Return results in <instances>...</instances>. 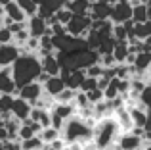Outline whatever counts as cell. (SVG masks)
Segmentation results:
<instances>
[{
	"instance_id": "6da1fadb",
	"label": "cell",
	"mask_w": 151,
	"mask_h": 150,
	"mask_svg": "<svg viewBox=\"0 0 151 150\" xmlns=\"http://www.w3.org/2000/svg\"><path fill=\"white\" fill-rule=\"evenodd\" d=\"M40 58L33 52H19V56L12 64V77H14L15 87H23L27 83L35 81L40 73Z\"/></svg>"
},
{
	"instance_id": "7a4b0ae2",
	"label": "cell",
	"mask_w": 151,
	"mask_h": 150,
	"mask_svg": "<svg viewBox=\"0 0 151 150\" xmlns=\"http://www.w3.org/2000/svg\"><path fill=\"white\" fill-rule=\"evenodd\" d=\"M92 117H82L78 114L71 116L69 119L63 121L61 129H59V137L65 143H86L92 139Z\"/></svg>"
},
{
	"instance_id": "3957f363",
	"label": "cell",
	"mask_w": 151,
	"mask_h": 150,
	"mask_svg": "<svg viewBox=\"0 0 151 150\" xmlns=\"http://www.w3.org/2000/svg\"><path fill=\"white\" fill-rule=\"evenodd\" d=\"M121 133L122 131L117 125V121L113 119V116L101 117V119L94 121L92 125V141L98 150H107L109 146H113Z\"/></svg>"
},
{
	"instance_id": "277c9868",
	"label": "cell",
	"mask_w": 151,
	"mask_h": 150,
	"mask_svg": "<svg viewBox=\"0 0 151 150\" xmlns=\"http://www.w3.org/2000/svg\"><path fill=\"white\" fill-rule=\"evenodd\" d=\"M90 21H92L90 15H77V14H73L71 19L65 23V33L73 35V37L84 39L86 33H88V29H90Z\"/></svg>"
},
{
	"instance_id": "5b68a950",
	"label": "cell",
	"mask_w": 151,
	"mask_h": 150,
	"mask_svg": "<svg viewBox=\"0 0 151 150\" xmlns=\"http://www.w3.org/2000/svg\"><path fill=\"white\" fill-rule=\"evenodd\" d=\"M132 17V4L130 2H115L111 4V14H109V21L111 23H124L126 19Z\"/></svg>"
},
{
	"instance_id": "8992f818",
	"label": "cell",
	"mask_w": 151,
	"mask_h": 150,
	"mask_svg": "<svg viewBox=\"0 0 151 150\" xmlns=\"http://www.w3.org/2000/svg\"><path fill=\"white\" fill-rule=\"evenodd\" d=\"M15 96H19V98H23V100H27L29 104H33L35 100H38V98L42 96V85L37 83V81H31V83H27V85L19 87Z\"/></svg>"
},
{
	"instance_id": "52a82bcc",
	"label": "cell",
	"mask_w": 151,
	"mask_h": 150,
	"mask_svg": "<svg viewBox=\"0 0 151 150\" xmlns=\"http://www.w3.org/2000/svg\"><path fill=\"white\" fill-rule=\"evenodd\" d=\"M25 27H27V33L31 35V37H42V35L46 33V19H42L40 15H29V17L25 19Z\"/></svg>"
},
{
	"instance_id": "ba28073f",
	"label": "cell",
	"mask_w": 151,
	"mask_h": 150,
	"mask_svg": "<svg viewBox=\"0 0 151 150\" xmlns=\"http://www.w3.org/2000/svg\"><path fill=\"white\" fill-rule=\"evenodd\" d=\"M109 14H111L109 2H105V0H92L90 2V10H88L90 19H109Z\"/></svg>"
},
{
	"instance_id": "9c48e42d",
	"label": "cell",
	"mask_w": 151,
	"mask_h": 150,
	"mask_svg": "<svg viewBox=\"0 0 151 150\" xmlns=\"http://www.w3.org/2000/svg\"><path fill=\"white\" fill-rule=\"evenodd\" d=\"M63 6H65V0H42L37 6V15H40L42 19H48Z\"/></svg>"
},
{
	"instance_id": "30bf717a",
	"label": "cell",
	"mask_w": 151,
	"mask_h": 150,
	"mask_svg": "<svg viewBox=\"0 0 151 150\" xmlns=\"http://www.w3.org/2000/svg\"><path fill=\"white\" fill-rule=\"evenodd\" d=\"M0 92H8V94H14V96L17 92V87H15L14 77H12V66L0 68Z\"/></svg>"
},
{
	"instance_id": "8fae6325",
	"label": "cell",
	"mask_w": 151,
	"mask_h": 150,
	"mask_svg": "<svg viewBox=\"0 0 151 150\" xmlns=\"http://www.w3.org/2000/svg\"><path fill=\"white\" fill-rule=\"evenodd\" d=\"M115 144L121 150H136L142 144V139L138 135H134V133H130V131H122L121 135L117 137V143Z\"/></svg>"
},
{
	"instance_id": "7c38bea8",
	"label": "cell",
	"mask_w": 151,
	"mask_h": 150,
	"mask_svg": "<svg viewBox=\"0 0 151 150\" xmlns=\"http://www.w3.org/2000/svg\"><path fill=\"white\" fill-rule=\"evenodd\" d=\"M19 46H15L14 42H8V44H0V68L4 66H12L14 60L19 56Z\"/></svg>"
},
{
	"instance_id": "4fadbf2b",
	"label": "cell",
	"mask_w": 151,
	"mask_h": 150,
	"mask_svg": "<svg viewBox=\"0 0 151 150\" xmlns=\"http://www.w3.org/2000/svg\"><path fill=\"white\" fill-rule=\"evenodd\" d=\"M12 116L17 117L19 121H23L25 117H29V112H31V104L27 100H23V98L19 96H14V102H12Z\"/></svg>"
},
{
	"instance_id": "5bb4252c",
	"label": "cell",
	"mask_w": 151,
	"mask_h": 150,
	"mask_svg": "<svg viewBox=\"0 0 151 150\" xmlns=\"http://www.w3.org/2000/svg\"><path fill=\"white\" fill-rule=\"evenodd\" d=\"M151 17V10H149V0L147 2H138L132 4V21L134 23H142V21H147Z\"/></svg>"
},
{
	"instance_id": "9a60e30c",
	"label": "cell",
	"mask_w": 151,
	"mask_h": 150,
	"mask_svg": "<svg viewBox=\"0 0 151 150\" xmlns=\"http://www.w3.org/2000/svg\"><path fill=\"white\" fill-rule=\"evenodd\" d=\"M63 87H65V83H63V79L59 77V75H50V77L42 83V90H44L46 94H50V96H55Z\"/></svg>"
},
{
	"instance_id": "2e32d148",
	"label": "cell",
	"mask_w": 151,
	"mask_h": 150,
	"mask_svg": "<svg viewBox=\"0 0 151 150\" xmlns=\"http://www.w3.org/2000/svg\"><path fill=\"white\" fill-rule=\"evenodd\" d=\"M113 119L117 121V125L121 127V131H130L132 129V119H130V112L122 106L113 112Z\"/></svg>"
},
{
	"instance_id": "e0dca14e",
	"label": "cell",
	"mask_w": 151,
	"mask_h": 150,
	"mask_svg": "<svg viewBox=\"0 0 151 150\" xmlns=\"http://www.w3.org/2000/svg\"><path fill=\"white\" fill-rule=\"evenodd\" d=\"M2 10H4V15H6V17H10L12 21H25V19H27L25 12H23L21 8L15 4V0H12V2L4 4Z\"/></svg>"
},
{
	"instance_id": "ac0fdd59",
	"label": "cell",
	"mask_w": 151,
	"mask_h": 150,
	"mask_svg": "<svg viewBox=\"0 0 151 150\" xmlns=\"http://www.w3.org/2000/svg\"><path fill=\"white\" fill-rule=\"evenodd\" d=\"M40 68L48 75H59V62L54 52L46 54V56H40Z\"/></svg>"
},
{
	"instance_id": "d6986e66",
	"label": "cell",
	"mask_w": 151,
	"mask_h": 150,
	"mask_svg": "<svg viewBox=\"0 0 151 150\" xmlns=\"http://www.w3.org/2000/svg\"><path fill=\"white\" fill-rule=\"evenodd\" d=\"M65 8H69L71 14H77V15H88L90 2H88V0H65Z\"/></svg>"
},
{
	"instance_id": "ffe728a7",
	"label": "cell",
	"mask_w": 151,
	"mask_h": 150,
	"mask_svg": "<svg viewBox=\"0 0 151 150\" xmlns=\"http://www.w3.org/2000/svg\"><path fill=\"white\" fill-rule=\"evenodd\" d=\"M50 112H54V114H58L59 117H61L63 121L65 119H69L71 116H75L77 114V108H75V104L71 102V104H59V102H55L54 106H52V110Z\"/></svg>"
},
{
	"instance_id": "44dd1931",
	"label": "cell",
	"mask_w": 151,
	"mask_h": 150,
	"mask_svg": "<svg viewBox=\"0 0 151 150\" xmlns=\"http://www.w3.org/2000/svg\"><path fill=\"white\" fill-rule=\"evenodd\" d=\"M130 112V119H132V127H147V110L142 108H132Z\"/></svg>"
},
{
	"instance_id": "7402d4cb",
	"label": "cell",
	"mask_w": 151,
	"mask_h": 150,
	"mask_svg": "<svg viewBox=\"0 0 151 150\" xmlns=\"http://www.w3.org/2000/svg\"><path fill=\"white\" fill-rule=\"evenodd\" d=\"M111 54H113V58H115V62H117V64L124 62L126 54H128V42H126V41H115Z\"/></svg>"
},
{
	"instance_id": "603a6c76",
	"label": "cell",
	"mask_w": 151,
	"mask_h": 150,
	"mask_svg": "<svg viewBox=\"0 0 151 150\" xmlns=\"http://www.w3.org/2000/svg\"><path fill=\"white\" fill-rule=\"evenodd\" d=\"M134 69H149L151 68V52H136L134 54Z\"/></svg>"
},
{
	"instance_id": "cb8c5ba5",
	"label": "cell",
	"mask_w": 151,
	"mask_h": 150,
	"mask_svg": "<svg viewBox=\"0 0 151 150\" xmlns=\"http://www.w3.org/2000/svg\"><path fill=\"white\" fill-rule=\"evenodd\" d=\"M134 37L144 41V39L151 37V21H142V23H134Z\"/></svg>"
},
{
	"instance_id": "d4e9b609",
	"label": "cell",
	"mask_w": 151,
	"mask_h": 150,
	"mask_svg": "<svg viewBox=\"0 0 151 150\" xmlns=\"http://www.w3.org/2000/svg\"><path fill=\"white\" fill-rule=\"evenodd\" d=\"M58 137H59V129L52 127V125H48V127H42L40 131H38V139H40L42 143H46V144H50L52 141H55Z\"/></svg>"
},
{
	"instance_id": "484cf974",
	"label": "cell",
	"mask_w": 151,
	"mask_h": 150,
	"mask_svg": "<svg viewBox=\"0 0 151 150\" xmlns=\"http://www.w3.org/2000/svg\"><path fill=\"white\" fill-rule=\"evenodd\" d=\"M75 92H77L75 89L63 87V89L54 96V100H55V102H59V104H71V102H73V98H75Z\"/></svg>"
},
{
	"instance_id": "4316f807",
	"label": "cell",
	"mask_w": 151,
	"mask_h": 150,
	"mask_svg": "<svg viewBox=\"0 0 151 150\" xmlns=\"http://www.w3.org/2000/svg\"><path fill=\"white\" fill-rule=\"evenodd\" d=\"M42 144H44V143L38 139V135L19 141V146H21V150H40V148H42Z\"/></svg>"
},
{
	"instance_id": "83f0119b",
	"label": "cell",
	"mask_w": 151,
	"mask_h": 150,
	"mask_svg": "<svg viewBox=\"0 0 151 150\" xmlns=\"http://www.w3.org/2000/svg\"><path fill=\"white\" fill-rule=\"evenodd\" d=\"M15 4H17V6L21 8L23 12H25L27 17H29V15H35V14H37V6H38V4L35 2V0H15Z\"/></svg>"
},
{
	"instance_id": "f1b7e54d",
	"label": "cell",
	"mask_w": 151,
	"mask_h": 150,
	"mask_svg": "<svg viewBox=\"0 0 151 150\" xmlns=\"http://www.w3.org/2000/svg\"><path fill=\"white\" fill-rule=\"evenodd\" d=\"M111 37L115 39V41H126V29L122 23H113V27H111Z\"/></svg>"
},
{
	"instance_id": "f546056e",
	"label": "cell",
	"mask_w": 151,
	"mask_h": 150,
	"mask_svg": "<svg viewBox=\"0 0 151 150\" xmlns=\"http://www.w3.org/2000/svg\"><path fill=\"white\" fill-rule=\"evenodd\" d=\"M12 102H14V94L0 92V114L10 112V110H12Z\"/></svg>"
},
{
	"instance_id": "4dcf8cb0",
	"label": "cell",
	"mask_w": 151,
	"mask_h": 150,
	"mask_svg": "<svg viewBox=\"0 0 151 150\" xmlns=\"http://www.w3.org/2000/svg\"><path fill=\"white\" fill-rule=\"evenodd\" d=\"M71 15H73V14H71V10H69V8H65V6H63V8H59V10L54 14V17H55V21H58V23L65 25V23L71 19Z\"/></svg>"
},
{
	"instance_id": "1f68e13d",
	"label": "cell",
	"mask_w": 151,
	"mask_h": 150,
	"mask_svg": "<svg viewBox=\"0 0 151 150\" xmlns=\"http://www.w3.org/2000/svg\"><path fill=\"white\" fill-rule=\"evenodd\" d=\"M73 104H75V108H77V110L90 106L88 98H86V92H82V90H77V92H75V98H73Z\"/></svg>"
},
{
	"instance_id": "d6a6232c",
	"label": "cell",
	"mask_w": 151,
	"mask_h": 150,
	"mask_svg": "<svg viewBox=\"0 0 151 150\" xmlns=\"http://www.w3.org/2000/svg\"><path fill=\"white\" fill-rule=\"evenodd\" d=\"M96 87H98V79H96V77H88V75H86V77L82 79V83H81V87H78V90H82V92H88V90L96 89Z\"/></svg>"
},
{
	"instance_id": "836d02e7",
	"label": "cell",
	"mask_w": 151,
	"mask_h": 150,
	"mask_svg": "<svg viewBox=\"0 0 151 150\" xmlns=\"http://www.w3.org/2000/svg\"><path fill=\"white\" fill-rule=\"evenodd\" d=\"M101 71H103V66L98 64V62H94V64L88 66V68H84V73L88 75V77H96V79L101 75Z\"/></svg>"
},
{
	"instance_id": "e575fe53",
	"label": "cell",
	"mask_w": 151,
	"mask_h": 150,
	"mask_svg": "<svg viewBox=\"0 0 151 150\" xmlns=\"http://www.w3.org/2000/svg\"><path fill=\"white\" fill-rule=\"evenodd\" d=\"M117 94H119V90H117V87H115V83L109 81L107 87L103 89V98H105V100H111V98H115Z\"/></svg>"
},
{
	"instance_id": "d590c367",
	"label": "cell",
	"mask_w": 151,
	"mask_h": 150,
	"mask_svg": "<svg viewBox=\"0 0 151 150\" xmlns=\"http://www.w3.org/2000/svg\"><path fill=\"white\" fill-rule=\"evenodd\" d=\"M12 39H14V35L8 29V25H0V44H8V42H12Z\"/></svg>"
},
{
	"instance_id": "8d00e7d4",
	"label": "cell",
	"mask_w": 151,
	"mask_h": 150,
	"mask_svg": "<svg viewBox=\"0 0 151 150\" xmlns=\"http://www.w3.org/2000/svg\"><path fill=\"white\" fill-rule=\"evenodd\" d=\"M86 98H88L90 104H94V102H98V100H101V98H103V90H100L96 87V89H92V90L86 92Z\"/></svg>"
},
{
	"instance_id": "74e56055",
	"label": "cell",
	"mask_w": 151,
	"mask_h": 150,
	"mask_svg": "<svg viewBox=\"0 0 151 150\" xmlns=\"http://www.w3.org/2000/svg\"><path fill=\"white\" fill-rule=\"evenodd\" d=\"M8 2H12V0H0V6H4V4H8Z\"/></svg>"
},
{
	"instance_id": "f35d334b",
	"label": "cell",
	"mask_w": 151,
	"mask_h": 150,
	"mask_svg": "<svg viewBox=\"0 0 151 150\" xmlns=\"http://www.w3.org/2000/svg\"><path fill=\"white\" fill-rule=\"evenodd\" d=\"M2 15H4V10H2V6H0V19H2Z\"/></svg>"
},
{
	"instance_id": "ab89813d",
	"label": "cell",
	"mask_w": 151,
	"mask_h": 150,
	"mask_svg": "<svg viewBox=\"0 0 151 150\" xmlns=\"http://www.w3.org/2000/svg\"><path fill=\"white\" fill-rule=\"evenodd\" d=\"M35 2H37V4H40V2H42V0H35Z\"/></svg>"
},
{
	"instance_id": "60d3db41",
	"label": "cell",
	"mask_w": 151,
	"mask_h": 150,
	"mask_svg": "<svg viewBox=\"0 0 151 150\" xmlns=\"http://www.w3.org/2000/svg\"><path fill=\"white\" fill-rule=\"evenodd\" d=\"M88 2H92V0H88Z\"/></svg>"
}]
</instances>
